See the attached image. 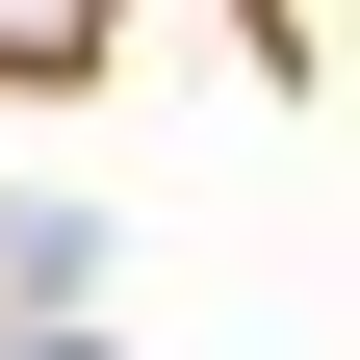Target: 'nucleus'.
<instances>
[{
  "label": "nucleus",
  "mask_w": 360,
  "mask_h": 360,
  "mask_svg": "<svg viewBox=\"0 0 360 360\" xmlns=\"http://www.w3.org/2000/svg\"><path fill=\"white\" fill-rule=\"evenodd\" d=\"M0 360H77V335H0Z\"/></svg>",
  "instance_id": "obj_2"
},
{
  "label": "nucleus",
  "mask_w": 360,
  "mask_h": 360,
  "mask_svg": "<svg viewBox=\"0 0 360 360\" xmlns=\"http://www.w3.org/2000/svg\"><path fill=\"white\" fill-rule=\"evenodd\" d=\"M103 26L129 0H0V77H103Z\"/></svg>",
  "instance_id": "obj_1"
}]
</instances>
